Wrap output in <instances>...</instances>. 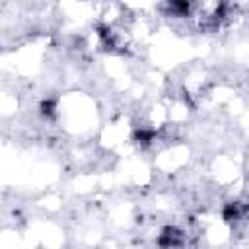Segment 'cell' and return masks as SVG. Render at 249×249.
<instances>
[{
	"instance_id": "1",
	"label": "cell",
	"mask_w": 249,
	"mask_h": 249,
	"mask_svg": "<svg viewBox=\"0 0 249 249\" xmlns=\"http://www.w3.org/2000/svg\"><path fill=\"white\" fill-rule=\"evenodd\" d=\"M160 243L161 245H183V233L175 228H167V230H163Z\"/></svg>"
}]
</instances>
